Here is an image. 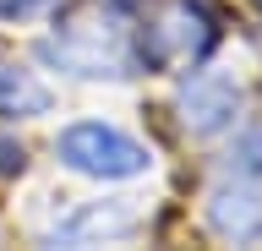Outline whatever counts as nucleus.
Segmentation results:
<instances>
[{
    "instance_id": "1",
    "label": "nucleus",
    "mask_w": 262,
    "mask_h": 251,
    "mask_svg": "<svg viewBox=\"0 0 262 251\" xmlns=\"http://www.w3.org/2000/svg\"><path fill=\"white\" fill-rule=\"evenodd\" d=\"M66 169H77V175H93V180H126V175H142L153 158H147L142 142H131L126 131H115L104 120H82L71 131H60L55 142Z\"/></svg>"
},
{
    "instance_id": "2",
    "label": "nucleus",
    "mask_w": 262,
    "mask_h": 251,
    "mask_svg": "<svg viewBox=\"0 0 262 251\" xmlns=\"http://www.w3.org/2000/svg\"><path fill=\"white\" fill-rule=\"evenodd\" d=\"M49 60H60L66 71L77 77H126L131 71V44L115 22H88V17H71L60 33L44 44Z\"/></svg>"
},
{
    "instance_id": "3",
    "label": "nucleus",
    "mask_w": 262,
    "mask_h": 251,
    "mask_svg": "<svg viewBox=\"0 0 262 251\" xmlns=\"http://www.w3.org/2000/svg\"><path fill=\"white\" fill-rule=\"evenodd\" d=\"M208 44H213L208 11H202V6H191V0H175V6H169V11L147 28L142 55L153 60V66H169V60H196Z\"/></svg>"
},
{
    "instance_id": "4",
    "label": "nucleus",
    "mask_w": 262,
    "mask_h": 251,
    "mask_svg": "<svg viewBox=\"0 0 262 251\" xmlns=\"http://www.w3.org/2000/svg\"><path fill=\"white\" fill-rule=\"evenodd\" d=\"M208 224L224 240H262V180L246 175L235 186H219L208 197Z\"/></svg>"
},
{
    "instance_id": "5",
    "label": "nucleus",
    "mask_w": 262,
    "mask_h": 251,
    "mask_svg": "<svg viewBox=\"0 0 262 251\" xmlns=\"http://www.w3.org/2000/svg\"><path fill=\"white\" fill-rule=\"evenodd\" d=\"M235 104H241V87L229 82V77H196L186 93H180V109H186V131L208 136L219 131V126H229L235 120Z\"/></svg>"
},
{
    "instance_id": "6",
    "label": "nucleus",
    "mask_w": 262,
    "mask_h": 251,
    "mask_svg": "<svg viewBox=\"0 0 262 251\" xmlns=\"http://www.w3.org/2000/svg\"><path fill=\"white\" fill-rule=\"evenodd\" d=\"M49 87L22 66H0V115H44Z\"/></svg>"
},
{
    "instance_id": "7",
    "label": "nucleus",
    "mask_w": 262,
    "mask_h": 251,
    "mask_svg": "<svg viewBox=\"0 0 262 251\" xmlns=\"http://www.w3.org/2000/svg\"><path fill=\"white\" fill-rule=\"evenodd\" d=\"M229 164H241L246 175H257L262 169V126H251V131L235 142V153H229Z\"/></svg>"
},
{
    "instance_id": "8",
    "label": "nucleus",
    "mask_w": 262,
    "mask_h": 251,
    "mask_svg": "<svg viewBox=\"0 0 262 251\" xmlns=\"http://www.w3.org/2000/svg\"><path fill=\"white\" fill-rule=\"evenodd\" d=\"M16 169H22V148L0 136V175H16Z\"/></svg>"
},
{
    "instance_id": "9",
    "label": "nucleus",
    "mask_w": 262,
    "mask_h": 251,
    "mask_svg": "<svg viewBox=\"0 0 262 251\" xmlns=\"http://www.w3.org/2000/svg\"><path fill=\"white\" fill-rule=\"evenodd\" d=\"M38 6H44V0H0V17H28Z\"/></svg>"
}]
</instances>
